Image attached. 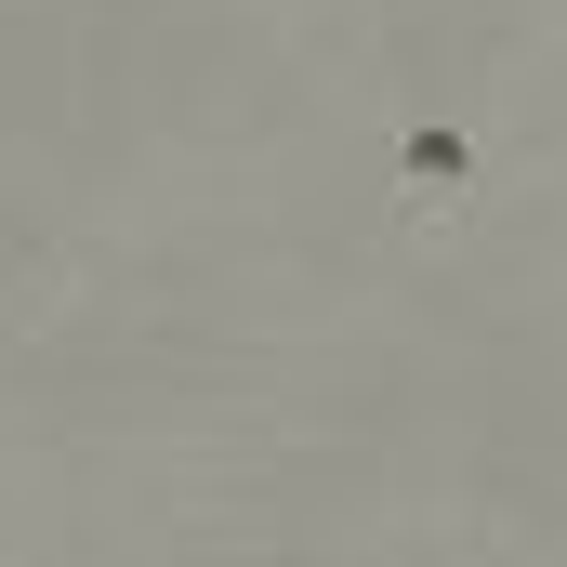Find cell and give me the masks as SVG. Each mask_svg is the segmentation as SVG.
<instances>
[{
  "label": "cell",
  "mask_w": 567,
  "mask_h": 567,
  "mask_svg": "<svg viewBox=\"0 0 567 567\" xmlns=\"http://www.w3.org/2000/svg\"><path fill=\"white\" fill-rule=\"evenodd\" d=\"M488 198V145L462 133V120H396V212H410V238H449L462 212Z\"/></svg>",
  "instance_id": "6da1fadb"
}]
</instances>
